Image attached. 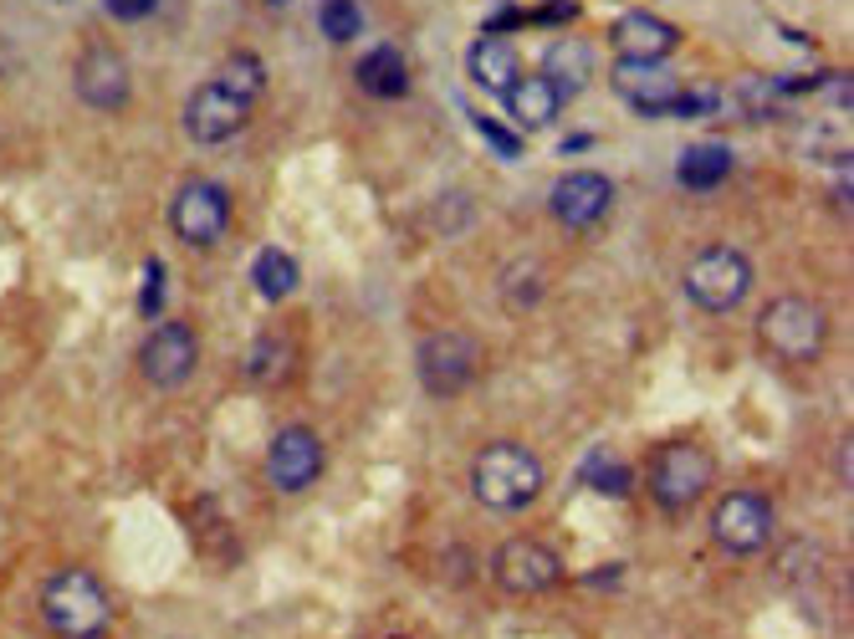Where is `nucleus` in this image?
<instances>
[{"label":"nucleus","mask_w":854,"mask_h":639,"mask_svg":"<svg viewBox=\"0 0 854 639\" xmlns=\"http://www.w3.org/2000/svg\"><path fill=\"white\" fill-rule=\"evenodd\" d=\"M41 625L52 639H107L113 599L88 568H62L41 588Z\"/></svg>","instance_id":"1"},{"label":"nucleus","mask_w":854,"mask_h":639,"mask_svg":"<svg viewBox=\"0 0 854 639\" xmlns=\"http://www.w3.org/2000/svg\"><path fill=\"white\" fill-rule=\"evenodd\" d=\"M471 492L492 512H522L543 496V461L517 440H492L471 461Z\"/></svg>","instance_id":"2"},{"label":"nucleus","mask_w":854,"mask_h":639,"mask_svg":"<svg viewBox=\"0 0 854 639\" xmlns=\"http://www.w3.org/2000/svg\"><path fill=\"white\" fill-rule=\"evenodd\" d=\"M758 343H762V353H773L778 363H814L829 343V312L814 302V297L788 292V297L762 307Z\"/></svg>","instance_id":"3"},{"label":"nucleus","mask_w":854,"mask_h":639,"mask_svg":"<svg viewBox=\"0 0 854 639\" xmlns=\"http://www.w3.org/2000/svg\"><path fill=\"white\" fill-rule=\"evenodd\" d=\"M414 369H420V384L435 400H455L466 394L471 379L481 373V343L461 328H441V333L420 338V353H414Z\"/></svg>","instance_id":"4"},{"label":"nucleus","mask_w":854,"mask_h":639,"mask_svg":"<svg viewBox=\"0 0 854 639\" xmlns=\"http://www.w3.org/2000/svg\"><path fill=\"white\" fill-rule=\"evenodd\" d=\"M752 292V261L737 246H707L686 267V297L701 312H732Z\"/></svg>","instance_id":"5"},{"label":"nucleus","mask_w":854,"mask_h":639,"mask_svg":"<svg viewBox=\"0 0 854 639\" xmlns=\"http://www.w3.org/2000/svg\"><path fill=\"white\" fill-rule=\"evenodd\" d=\"M711 481H717V461H711V451L691 445V440L660 445V455L650 461V496L666 506V512L696 506L711 492Z\"/></svg>","instance_id":"6"},{"label":"nucleus","mask_w":854,"mask_h":639,"mask_svg":"<svg viewBox=\"0 0 854 639\" xmlns=\"http://www.w3.org/2000/svg\"><path fill=\"white\" fill-rule=\"evenodd\" d=\"M72 93L82 97V107H93V113H123L128 97H134V68H128V56L119 47H107V41L82 47L78 62H72Z\"/></svg>","instance_id":"7"},{"label":"nucleus","mask_w":854,"mask_h":639,"mask_svg":"<svg viewBox=\"0 0 854 639\" xmlns=\"http://www.w3.org/2000/svg\"><path fill=\"white\" fill-rule=\"evenodd\" d=\"M773 527H778V512L773 502L762 492H727L711 512V543L732 558H752L762 547L773 543Z\"/></svg>","instance_id":"8"},{"label":"nucleus","mask_w":854,"mask_h":639,"mask_svg":"<svg viewBox=\"0 0 854 639\" xmlns=\"http://www.w3.org/2000/svg\"><path fill=\"white\" fill-rule=\"evenodd\" d=\"M200 369V333L179 318H160V328L138 343V373L154 389H179Z\"/></svg>","instance_id":"9"},{"label":"nucleus","mask_w":854,"mask_h":639,"mask_svg":"<svg viewBox=\"0 0 854 639\" xmlns=\"http://www.w3.org/2000/svg\"><path fill=\"white\" fill-rule=\"evenodd\" d=\"M492 578L502 594L533 599V594H547V588L563 584V558L537 537H507L492 553Z\"/></svg>","instance_id":"10"},{"label":"nucleus","mask_w":854,"mask_h":639,"mask_svg":"<svg viewBox=\"0 0 854 639\" xmlns=\"http://www.w3.org/2000/svg\"><path fill=\"white\" fill-rule=\"evenodd\" d=\"M169 226L185 246L210 251L215 240L230 230V195L215 185V179H185L179 195H174V205H169Z\"/></svg>","instance_id":"11"},{"label":"nucleus","mask_w":854,"mask_h":639,"mask_svg":"<svg viewBox=\"0 0 854 639\" xmlns=\"http://www.w3.org/2000/svg\"><path fill=\"white\" fill-rule=\"evenodd\" d=\"M609 205H615V185H609V174H599V169H568L558 185H553V195H547L553 220L568 230L599 226L604 215H609Z\"/></svg>","instance_id":"12"},{"label":"nucleus","mask_w":854,"mask_h":639,"mask_svg":"<svg viewBox=\"0 0 854 639\" xmlns=\"http://www.w3.org/2000/svg\"><path fill=\"white\" fill-rule=\"evenodd\" d=\"M318 476H322V440L312 435L308 425L277 430V440H271V451H267V481L271 486L287 492V496H297V492H308Z\"/></svg>","instance_id":"13"},{"label":"nucleus","mask_w":854,"mask_h":639,"mask_svg":"<svg viewBox=\"0 0 854 639\" xmlns=\"http://www.w3.org/2000/svg\"><path fill=\"white\" fill-rule=\"evenodd\" d=\"M609 82H615V93L629 107H640L645 118L670 113V103L681 97V78L666 62H640V56H619L615 68H609Z\"/></svg>","instance_id":"14"},{"label":"nucleus","mask_w":854,"mask_h":639,"mask_svg":"<svg viewBox=\"0 0 854 639\" xmlns=\"http://www.w3.org/2000/svg\"><path fill=\"white\" fill-rule=\"evenodd\" d=\"M246 123H251V103L230 97L220 82L195 87L185 103V134L195 138V144H226V138H236L240 128H246Z\"/></svg>","instance_id":"15"},{"label":"nucleus","mask_w":854,"mask_h":639,"mask_svg":"<svg viewBox=\"0 0 854 639\" xmlns=\"http://www.w3.org/2000/svg\"><path fill=\"white\" fill-rule=\"evenodd\" d=\"M609 41L619 47V56H640V62H666L681 47V27H670L666 16L655 11H625L609 27Z\"/></svg>","instance_id":"16"},{"label":"nucleus","mask_w":854,"mask_h":639,"mask_svg":"<svg viewBox=\"0 0 854 639\" xmlns=\"http://www.w3.org/2000/svg\"><path fill=\"white\" fill-rule=\"evenodd\" d=\"M537 78L553 82V93L568 103V97L584 93L588 78H594V47H588V41H578V37H558L543 52V72H537Z\"/></svg>","instance_id":"17"},{"label":"nucleus","mask_w":854,"mask_h":639,"mask_svg":"<svg viewBox=\"0 0 854 639\" xmlns=\"http://www.w3.org/2000/svg\"><path fill=\"white\" fill-rule=\"evenodd\" d=\"M466 68H471V82H476V87H486V93L502 97L512 82L522 78V52L507 37H481L466 52Z\"/></svg>","instance_id":"18"},{"label":"nucleus","mask_w":854,"mask_h":639,"mask_svg":"<svg viewBox=\"0 0 854 639\" xmlns=\"http://www.w3.org/2000/svg\"><path fill=\"white\" fill-rule=\"evenodd\" d=\"M359 87L369 97H404L410 93V62H404L400 47H369L353 68Z\"/></svg>","instance_id":"19"},{"label":"nucleus","mask_w":854,"mask_h":639,"mask_svg":"<svg viewBox=\"0 0 854 639\" xmlns=\"http://www.w3.org/2000/svg\"><path fill=\"white\" fill-rule=\"evenodd\" d=\"M502 97H507L512 123H522V128H547V123L558 118V107H563V97L553 93V82L547 78H517Z\"/></svg>","instance_id":"20"},{"label":"nucleus","mask_w":854,"mask_h":639,"mask_svg":"<svg viewBox=\"0 0 854 639\" xmlns=\"http://www.w3.org/2000/svg\"><path fill=\"white\" fill-rule=\"evenodd\" d=\"M727 174H732V148L727 144H691L676 164V179L686 189H717Z\"/></svg>","instance_id":"21"},{"label":"nucleus","mask_w":854,"mask_h":639,"mask_svg":"<svg viewBox=\"0 0 854 639\" xmlns=\"http://www.w3.org/2000/svg\"><path fill=\"white\" fill-rule=\"evenodd\" d=\"M292 363H297V348L287 333H261L246 353V373L256 384H287L292 379Z\"/></svg>","instance_id":"22"},{"label":"nucleus","mask_w":854,"mask_h":639,"mask_svg":"<svg viewBox=\"0 0 854 639\" xmlns=\"http://www.w3.org/2000/svg\"><path fill=\"white\" fill-rule=\"evenodd\" d=\"M251 281L267 302H281V297L297 292V261L287 251H277V246H267V251H256V261H251Z\"/></svg>","instance_id":"23"},{"label":"nucleus","mask_w":854,"mask_h":639,"mask_svg":"<svg viewBox=\"0 0 854 639\" xmlns=\"http://www.w3.org/2000/svg\"><path fill=\"white\" fill-rule=\"evenodd\" d=\"M215 82H220L230 97H240V103H256V97L267 93V62L256 52H230V62L220 68Z\"/></svg>","instance_id":"24"},{"label":"nucleus","mask_w":854,"mask_h":639,"mask_svg":"<svg viewBox=\"0 0 854 639\" xmlns=\"http://www.w3.org/2000/svg\"><path fill=\"white\" fill-rule=\"evenodd\" d=\"M578 481H584L588 492L625 496V492H629V466H625V461H615L609 451H594V455L584 461V471H578Z\"/></svg>","instance_id":"25"},{"label":"nucleus","mask_w":854,"mask_h":639,"mask_svg":"<svg viewBox=\"0 0 854 639\" xmlns=\"http://www.w3.org/2000/svg\"><path fill=\"white\" fill-rule=\"evenodd\" d=\"M318 31L328 41H338V47H343V41H353L363 31V6H359V0H322V6H318Z\"/></svg>","instance_id":"26"},{"label":"nucleus","mask_w":854,"mask_h":639,"mask_svg":"<svg viewBox=\"0 0 854 639\" xmlns=\"http://www.w3.org/2000/svg\"><path fill=\"white\" fill-rule=\"evenodd\" d=\"M471 128H476V134L496 148V159H522V138H517V128H502V123L486 118V113H476V118H471Z\"/></svg>","instance_id":"27"},{"label":"nucleus","mask_w":854,"mask_h":639,"mask_svg":"<svg viewBox=\"0 0 854 639\" xmlns=\"http://www.w3.org/2000/svg\"><path fill=\"white\" fill-rule=\"evenodd\" d=\"M160 307H164V261H160V256H148V261H144V292H138V312H144V318H160Z\"/></svg>","instance_id":"28"},{"label":"nucleus","mask_w":854,"mask_h":639,"mask_svg":"<svg viewBox=\"0 0 854 639\" xmlns=\"http://www.w3.org/2000/svg\"><path fill=\"white\" fill-rule=\"evenodd\" d=\"M154 6L160 0H103V11L113 21H144V16H154Z\"/></svg>","instance_id":"29"},{"label":"nucleus","mask_w":854,"mask_h":639,"mask_svg":"<svg viewBox=\"0 0 854 639\" xmlns=\"http://www.w3.org/2000/svg\"><path fill=\"white\" fill-rule=\"evenodd\" d=\"M271 6H287V0H271Z\"/></svg>","instance_id":"30"}]
</instances>
